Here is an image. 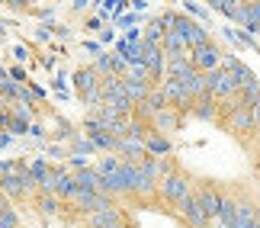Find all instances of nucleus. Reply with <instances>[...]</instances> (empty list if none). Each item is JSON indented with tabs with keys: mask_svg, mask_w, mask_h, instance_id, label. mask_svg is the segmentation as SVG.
<instances>
[{
	"mask_svg": "<svg viewBox=\"0 0 260 228\" xmlns=\"http://www.w3.org/2000/svg\"><path fill=\"white\" fill-rule=\"evenodd\" d=\"M36 122V103L0 64V132H23Z\"/></svg>",
	"mask_w": 260,
	"mask_h": 228,
	"instance_id": "20e7f679",
	"label": "nucleus"
},
{
	"mask_svg": "<svg viewBox=\"0 0 260 228\" xmlns=\"http://www.w3.org/2000/svg\"><path fill=\"white\" fill-rule=\"evenodd\" d=\"M0 228H122L100 171L45 157L0 164Z\"/></svg>",
	"mask_w": 260,
	"mask_h": 228,
	"instance_id": "f03ea898",
	"label": "nucleus"
},
{
	"mask_svg": "<svg viewBox=\"0 0 260 228\" xmlns=\"http://www.w3.org/2000/svg\"><path fill=\"white\" fill-rule=\"evenodd\" d=\"M103 190L119 212L122 228H218L199 203L164 190L151 174L116 164L113 157L96 167Z\"/></svg>",
	"mask_w": 260,
	"mask_h": 228,
	"instance_id": "7ed1b4c3",
	"label": "nucleus"
},
{
	"mask_svg": "<svg viewBox=\"0 0 260 228\" xmlns=\"http://www.w3.org/2000/svg\"><path fill=\"white\" fill-rule=\"evenodd\" d=\"M39 4H48V0H0V7H16V10H29Z\"/></svg>",
	"mask_w": 260,
	"mask_h": 228,
	"instance_id": "39448f33",
	"label": "nucleus"
},
{
	"mask_svg": "<svg viewBox=\"0 0 260 228\" xmlns=\"http://www.w3.org/2000/svg\"><path fill=\"white\" fill-rule=\"evenodd\" d=\"M90 138L225 228H260V84L189 16L167 13L77 74Z\"/></svg>",
	"mask_w": 260,
	"mask_h": 228,
	"instance_id": "f257e3e1",
	"label": "nucleus"
}]
</instances>
